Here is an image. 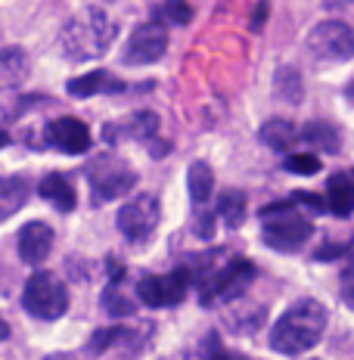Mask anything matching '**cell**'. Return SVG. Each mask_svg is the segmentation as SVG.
I'll use <instances>...</instances> for the list:
<instances>
[{"instance_id":"e0dca14e","label":"cell","mask_w":354,"mask_h":360,"mask_svg":"<svg viewBox=\"0 0 354 360\" xmlns=\"http://www.w3.org/2000/svg\"><path fill=\"white\" fill-rule=\"evenodd\" d=\"M159 131V115L156 112H134L127 122H122V134L115 140H140V143H149Z\"/></svg>"},{"instance_id":"ac0fdd59","label":"cell","mask_w":354,"mask_h":360,"mask_svg":"<svg viewBox=\"0 0 354 360\" xmlns=\"http://www.w3.org/2000/svg\"><path fill=\"white\" fill-rule=\"evenodd\" d=\"M25 199H28V180L25 177L0 180V217H4V221H10V217L25 205Z\"/></svg>"},{"instance_id":"d4e9b609","label":"cell","mask_w":354,"mask_h":360,"mask_svg":"<svg viewBox=\"0 0 354 360\" xmlns=\"http://www.w3.org/2000/svg\"><path fill=\"white\" fill-rule=\"evenodd\" d=\"M286 171H292V174H317L320 159L308 153H289L286 155Z\"/></svg>"},{"instance_id":"7a4b0ae2","label":"cell","mask_w":354,"mask_h":360,"mask_svg":"<svg viewBox=\"0 0 354 360\" xmlns=\"http://www.w3.org/2000/svg\"><path fill=\"white\" fill-rule=\"evenodd\" d=\"M118 25L112 22V16L100 6H90V10L72 16L63 25L59 44H63V53L75 59V63H87V59L103 56L115 41Z\"/></svg>"},{"instance_id":"1f68e13d","label":"cell","mask_w":354,"mask_h":360,"mask_svg":"<svg viewBox=\"0 0 354 360\" xmlns=\"http://www.w3.org/2000/svg\"><path fill=\"white\" fill-rule=\"evenodd\" d=\"M342 298H345V304L354 311V283H345V289H342Z\"/></svg>"},{"instance_id":"603a6c76","label":"cell","mask_w":354,"mask_h":360,"mask_svg":"<svg viewBox=\"0 0 354 360\" xmlns=\"http://www.w3.org/2000/svg\"><path fill=\"white\" fill-rule=\"evenodd\" d=\"M274 94L280 96V100H286V103H301L305 87H301V75L292 69V65L277 69V75H274Z\"/></svg>"},{"instance_id":"cb8c5ba5","label":"cell","mask_w":354,"mask_h":360,"mask_svg":"<svg viewBox=\"0 0 354 360\" xmlns=\"http://www.w3.org/2000/svg\"><path fill=\"white\" fill-rule=\"evenodd\" d=\"M103 304H106V314H112V317H131L137 307H134V302L122 292V286H118V280H112L106 292H103Z\"/></svg>"},{"instance_id":"9c48e42d","label":"cell","mask_w":354,"mask_h":360,"mask_svg":"<svg viewBox=\"0 0 354 360\" xmlns=\"http://www.w3.org/2000/svg\"><path fill=\"white\" fill-rule=\"evenodd\" d=\"M193 274L187 267H177L171 274H149L137 283V298L149 307H171L180 304L187 298V289H190Z\"/></svg>"},{"instance_id":"d6986e66","label":"cell","mask_w":354,"mask_h":360,"mask_svg":"<svg viewBox=\"0 0 354 360\" xmlns=\"http://www.w3.org/2000/svg\"><path fill=\"white\" fill-rule=\"evenodd\" d=\"M187 186H190V199L196 205H206L212 199V190H215V174L208 168V162H193L187 168Z\"/></svg>"},{"instance_id":"277c9868","label":"cell","mask_w":354,"mask_h":360,"mask_svg":"<svg viewBox=\"0 0 354 360\" xmlns=\"http://www.w3.org/2000/svg\"><path fill=\"white\" fill-rule=\"evenodd\" d=\"M255 276V264L246 258H230L224 267L217 270H206V274H199V302L206 307H215L217 302H233V298H239L243 292L248 289V283H252Z\"/></svg>"},{"instance_id":"6da1fadb","label":"cell","mask_w":354,"mask_h":360,"mask_svg":"<svg viewBox=\"0 0 354 360\" xmlns=\"http://www.w3.org/2000/svg\"><path fill=\"white\" fill-rule=\"evenodd\" d=\"M327 329V307L317 298H298L277 317L274 329H270V351L286 357L308 354Z\"/></svg>"},{"instance_id":"2e32d148","label":"cell","mask_w":354,"mask_h":360,"mask_svg":"<svg viewBox=\"0 0 354 360\" xmlns=\"http://www.w3.org/2000/svg\"><path fill=\"white\" fill-rule=\"evenodd\" d=\"M327 205L339 217H348L354 212V180L348 174H333L327 186Z\"/></svg>"},{"instance_id":"83f0119b","label":"cell","mask_w":354,"mask_h":360,"mask_svg":"<svg viewBox=\"0 0 354 360\" xmlns=\"http://www.w3.org/2000/svg\"><path fill=\"white\" fill-rule=\"evenodd\" d=\"M112 339H115V329H103V333H96L94 339H90V351H94V354H103Z\"/></svg>"},{"instance_id":"f1b7e54d","label":"cell","mask_w":354,"mask_h":360,"mask_svg":"<svg viewBox=\"0 0 354 360\" xmlns=\"http://www.w3.org/2000/svg\"><path fill=\"white\" fill-rule=\"evenodd\" d=\"M296 202H308V205L314 208V212H323V196H314V193H296Z\"/></svg>"},{"instance_id":"44dd1931","label":"cell","mask_w":354,"mask_h":360,"mask_svg":"<svg viewBox=\"0 0 354 360\" xmlns=\"http://www.w3.org/2000/svg\"><path fill=\"white\" fill-rule=\"evenodd\" d=\"M215 214L224 221V227H239L246 217V193L243 190H224L217 196Z\"/></svg>"},{"instance_id":"7402d4cb","label":"cell","mask_w":354,"mask_h":360,"mask_svg":"<svg viewBox=\"0 0 354 360\" xmlns=\"http://www.w3.org/2000/svg\"><path fill=\"white\" fill-rule=\"evenodd\" d=\"M301 137L308 140L314 149H323V153H339V131L327 122H308L301 127Z\"/></svg>"},{"instance_id":"ba28073f","label":"cell","mask_w":354,"mask_h":360,"mask_svg":"<svg viewBox=\"0 0 354 360\" xmlns=\"http://www.w3.org/2000/svg\"><path fill=\"white\" fill-rule=\"evenodd\" d=\"M159 221H162L159 199L149 196V193H140V196L127 199L115 214V224L127 243H146V239L156 233Z\"/></svg>"},{"instance_id":"8992f818","label":"cell","mask_w":354,"mask_h":360,"mask_svg":"<svg viewBox=\"0 0 354 360\" xmlns=\"http://www.w3.org/2000/svg\"><path fill=\"white\" fill-rule=\"evenodd\" d=\"M87 184L94 205H103V202L122 199L125 193H131L137 184V174L131 165L115 159V155H100V159L87 162Z\"/></svg>"},{"instance_id":"3957f363","label":"cell","mask_w":354,"mask_h":360,"mask_svg":"<svg viewBox=\"0 0 354 360\" xmlns=\"http://www.w3.org/2000/svg\"><path fill=\"white\" fill-rule=\"evenodd\" d=\"M261 221H265L261 239L277 252H296L314 233L311 221L301 217L289 202H270L267 208H261Z\"/></svg>"},{"instance_id":"7c38bea8","label":"cell","mask_w":354,"mask_h":360,"mask_svg":"<svg viewBox=\"0 0 354 360\" xmlns=\"http://www.w3.org/2000/svg\"><path fill=\"white\" fill-rule=\"evenodd\" d=\"M50 249H53V230L44 221H32L19 230V258L25 264H44L50 258Z\"/></svg>"},{"instance_id":"5bb4252c","label":"cell","mask_w":354,"mask_h":360,"mask_svg":"<svg viewBox=\"0 0 354 360\" xmlns=\"http://www.w3.org/2000/svg\"><path fill=\"white\" fill-rule=\"evenodd\" d=\"M298 140V127L286 118H270V122L261 124V143L274 153H292Z\"/></svg>"},{"instance_id":"4316f807","label":"cell","mask_w":354,"mask_h":360,"mask_svg":"<svg viewBox=\"0 0 354 360\" xmlns=\"http://www.w3.org/2000/svg\"><path fill=\"white\" fill-rule=\"evenodd\" d=\"M196 208H199V212H196V230L193 233L202 236V239H212L215 236V214L206 212V205H196Z\"/></svg>"},{"instance_id":"4fadbf2b","label":"cell","mask_w":354,"mask_h":360,"mask_svg":"<svg viewBox=\"0 0 354 360\" xmlns=\"http://www.w3.org/2000/svg\"><path fill=\"white\" fill-rule=\"evenodd\" d=\"M69 96H78V100H84V96H96V94H122L125 90V81H118L115 75L96 69V72H87L81 75V78H72L69 84Z\"/></svg>"},{"instance_id":"52a82bcc","label":"cell","mask_w":354,"mask_h":360,"mask_svg":"<svg viewBox=\"0 0 354 360\" xmlns=\"http://www.w3.org/2000/svg\"><path fill=\"white\" fill-rule=\"evenodd\" d=\"M308 50H311V56L317 63L327 65L348 63V59H354V28L339 19L317 22L311 28V34H308Z\"/></svg>"},{"instance_id":"4dcf8cb0","label":"cell","mask_w":354,"mask_h":360,"mask_svg":"<svg viewBox=\"0 0 354 360\" xmlns=\"http://www.w3.org/2000/svg\"><path fill=\"white\" fill-rule=\"evenodd\" d=\"M265 16H267V0H261V4H258V10H255L252 32H261V25H265Z\"/></svg>"},{"instance_id":"30bf717a","label":"cell","mask_w":354,"mask_h":360,"mask_svg":"<svg viewBox=\"0 0 354 360\" xmlns=\"http://www.w3.org/2000/svg\"><path fill=\"white\" fill-rule=\"evenodd\" d=\"M168 50V32H165L162 22H143L131 32L125 44V65H153L159 63Z\"/></svg>"},{"instance_id":"f546056e","label":"cell","mask_w":354,"mask_h":360,"mask_svg":"<svg viewBox=\"0 0 354 360\" xmlns=\"http://www.w3.org/2000/svg\"><path fill=\"white\" fill-rule=\"evenodd\" d=\"M339 252H345L342 245H320L314 258H317V261H333V258H339Z\"/></svg>"},{"instance_id":"ffe728a7","label":"cell","mask_w":354,"mask_h":360,"mask_svg":"<svg viewBox=\"0 0 354 360\" xmlns=\"http://www.w3.org/2000/svg\"><path fill=\"white\" fill-rule=\"evenodd\" d=\"M28 75V53L19 47H6L0 53V78L6 87H16L19 81H25Z\"/></svg>"},{"instance_id":"5b68a950","label":"cell","mask_w":354,"mask_h":360,"mask_svg":"<svg viewBox=\"0 0 354 360\" xmlns=\"http://www.w3.org/2000/svg\"><path fill=\"white\" fill-rule=\"evenodd\" d=\"M22 304L37 320H59L69 311V289L59 276L37 270V274L28 276L25 289H22Z\"/></svg>"},{"instance_id":"836d02e7","label":"cell","mask_w":354,"mask_h":360,"mask_svg":"<svg viewBox=\"0 0 354 360\" xmlns=\"http://www.w3.org/2000/svg\"><path fill=\"white\" fill-rule=\"evenodd\" d=\"M351 264H354V258H351Z\"/></svg>"},{"instance_id":"9a60e30c","label":"cell","mask_w":354,"mask_h":360,"mask_svg":"<svg viewBox=\"0 0 354 360\" xmlns=\"http://www.w3.org/2000/svg\"><path fill=\"white\" fill-rule=\"evenodd\" d=\"M37 193H41V196L47 199L50 205H56L59 212H72V208L78 205L75 186H72L63 174H47V177L41 180V186H37Z\"/></svg>"},{"instance_id":"8fae6325","label":"cell","mask_w":354,"mask_h":360,"mask_svg":"<svg viewBox=\"0 0 354 360\" xmlns=\"http://www.w3.org/2000/svg\"><path fill=\"white\" fill-rule=\"evenodd\" d=\"M47 143L59 149V153H69V155H81L90 149V127L75 115H63L56 122L47 124Z\"/></svg>"},{"instance_id":"484cf974","label":"cell","mask_w":354,"mask_h":360,"mask_svg":"<svg viewBox=\"0 0 354 360\" xmlns=\"http://www.w3.org/2000/svg\"><path fill=\"white\" fill-rule=\"evenodd\" d=\"M162 13L175 22V25H187V22L193 19V10L184 4V0H168V4L162 6Z\"/></svg>"},{"instance_id":"d6a6232c","label":"cell","mask_w":354,"mask_h":360,"mask_svg":"<svg viewBox=\"0 0 354 360\" xmlns=\"http://www.w3.org/2000/svg\"><path fill=\"white\" fill-rule=\"evenodd\" d=\"M44 360H75V354H65V351H56V354H47Z\"/></svg>"}]
</instances>
